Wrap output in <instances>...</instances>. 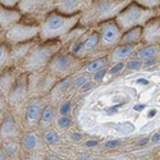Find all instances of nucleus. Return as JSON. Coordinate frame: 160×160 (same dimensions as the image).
<instances>
[{"label": "nucleus", "instance_id": "f257e3e1", "mask_svg": "<svg viewBox=\"0 0 160 160\" xmlns=\"http://www.w3.org/2000/svg\"><path fill=\"white\" fill-rule=\"evenodd\" d=\"M132 0H92L90 7L81 14L79 24L87 28H95L102 22L118 17Z\"/></svg>", "mask_w": 160, "mask_h": 160}, {"label": "nucleus", "instance_id": "f03ea898", "mask_svg": "<svg viewBox=\"0 0 160 160\" xmlns=\"http://www.w3.org/2000/svg\"><path fill=\"white\" fill-rule=\"evenodd\" d=\"M81 14L65 16L54 10L49 13L46 18L40 23V41H54L60 40L65 33H68L73 27L79 24Z\"/></svg>", "mask_w": 160, "mask_h": 160}, {"label": "nucleus", "instance_id": "7ed1b4c3", "mask_svg": "<svg viewBox=\"0 0 160 160\" xmlns=\"http://www.w3.org/2000/svg\"><path fill=\"white\" fill-rule=\"evenodd\" d=\"M63 49V44L60 40H54V41H40L30 54L27 55L21 65V69L23 72L40 73L46 71L50 60L54 58L57 52Z\"/></svg>", "mask_w": 160, "mask_h": 160}, {"label": "nucleus", "instance_id": "20e7f679", "mask_svg": "<svg viewBox=\"0 0 160 160\" xmlns=\"http://www.w3.org/2000/svg\"><path fill=\"white\" fill-rule=\"evenodd\" d=\"M155 16H156L155 9H148L135 2H131L118 14V17L115 18V22L119 26V28L123 32H126L135 27H143Z\"/></svg>", "mask_w": 160, "mask_h": 160}, {"label": "nucleus", "instance_id": "39448f33", "mask_svg": "<svg viewBox=\"0 0 160 160\" xmlns=\"http://www.w3.org/2000/svg\"><path fill=\"white\" fill-rule=\"evenodd\" d=\"M85 64H86V60L73 57L71 52H68V50L63 48L50 60L46 71L52 76H55L58 79H62L65 77L76 76L77 73L82 71Z\"/></svg>", "mask_w": 160, "mask_h": 160}, {"label": "nucleus", "instance_id": "423d86ee", "mask_svg": "<svg viewBox=\"0 0 160 160\" xmlns=\"http://www.w3.org/2000/svg\"><path fill=\"white\" fill-rule=\"evenodd\" d=\"M17 9L24 21L40 24L49 13L55 10V0H21Z\"/></svg>", "mask_w": 160, "mask_h": 160}, {"label": "nucleus", "instance_id": "0eeeda50", "mask_svg": "<svg viewBox=\"0 0 160 160\" xmlns=\"http://www.w3.org/2000/svg\"><path fill=\"white\" fill-rule=\"evenodd\" d=\"M40 33V26L37 23H31L27 21H19L13 24L4 32V41L8 45H17L22 42L37 40Z\"/></svg>", "mask_w": 160, "mask_h": 160}, {"label": "nucleus", "instance_id": "6e6552de", "mask_svg": "<svg viewBox=\"0 0 160 160\" xmlns=\"http://www.w3.org/2000/svg\"><path fill=\"white\" fill-rule=\"evenodd\" d=\"M96 31L99 32L100 41H101V48L105 51H110L113 48L121 44V40L123 36V31L119 28L115 19L106 21L96 26Z\"/></svg>", "mask_w": 160, "mask_h": 160}, {"label": "nucleus", "instance_id": "1a4fd4ad", "mask_svg": "<svg viewBox=\"0 0 160 160\" xmlns=\"http://www.w3.org/2000/svg\"><path fill=\"white\" fill-rule=\"evenodd\" d=\"M30 95V74L27 72H21L16 83L13 85L8 94V102L10 105H17L27 100Z\"/></svg>", "mask_w": 160, "mask_h": 160}, {"label": "nucleus", "instance_id": "9d476101", "mask_svg": "<svg viewBox=\"0 0 160 160\" xmlns=\"http://www.w3.org/2000/svg\"><path fill=\"white\" fill-rule=\"evenodd\" d=\"M46 106V102L44 101L42 98H32L30 99L27 106H26V112H24V123L26 127L33 129L38 126L41 114Z\"/></svg>", "mask_w": 160, "mask_h": 160}, {"label": "nucleus", "instance_id": "9b49d317", "mask_svg": "<svg viewBox=\"0 0 160 160\" xmlns=\"http://www.w3.org/2000/svg\"><path fill=\"white\" fill-rule=\"evenodd\" d=\"M92 0H55V10L65 16H76L90 7Z\"/></svg>", "mask_w": 160, "mask_h": 160}, {"label": "nucleus", "instance_id": "f8f14e48", "mask_svg": "<svg viewBox=\"0 0 160 160\" xmlns=\"http://www.w3.org/2000/svg\"><path fill=\"white\" fill-rule=\"evenodd\" d=\"M141 45H129V44H119L113 48L108 52V62L109 65L119 63V62H127L129 58L136 55V52Z\"/></svg>", "mask_w": 160, "mask_h": 160}, {"label": "nucleus", "instance_id": "ddd939ff", "mask_svg": "<svg viewBox=\"0 0 160 160\" xmlns=\"http://www.w3.org/2000/svg\"><path fill=\"white\" fill-rule=\"evenodd\" d=\"M38 42H40V38L32 40V41H27V42H22V44H17V45H12L10 46L12 65L17 67V68H21L23 60L27 58V55Z\"/></svg>", "mask_w": 160, "mask_h": 160}, {"label": "nucleus", "instance_id": "4468645a", "mask_svg": "<svg viewBox=\"0 0 160 160\" xmlns=\"http://www.w3.org/2000/svg\"><path fill=\"white\" fill-rule=\"evenodd\" d=\"M142 44L160 45V18L155 16L142 27Z\"/></svg>", "mask_w": 160, "mask_h": 160}, {"label": "nucleus", "instance_id": "2eb2a0df", "mask_svg": "<svg viewBox=\"0 0 160 160\" xmlns=\"http://www.w3.org/2000/svg\"><path fill=\"white\" fill-rule=\"evenodd\" d=\"M23 16L17 8H7L0 5V28L7 31L13 24L22 21Z\"/></svg>", "mask_w": 160, "mask_h": 160}, {"label": "nucleus", "instance_id": "dca6fc26", "mask_svg": "<svg viewBox=\"0 0 160 160\" xmlns=\"http://www.w3.org/2000/svg\"><path fill=\"white\" fill-rule=\"evenodd\" d=\"M19 73H18V68L16 69V68H10V67L0 73V95L8 96L13 85L16 83Z\"/></svg>", "mask_w": 160, "mask_h": 160}, {"label": "nucleus", "instance_id": "f3484780", "mask_svg": "<svg viewBox=\"0 0 160 160\" xmlns=\"http://www.w3.org/2000/svg\"><path fill=\"white\" fill-rule=\"evenodd\" d=\"M57 114H58V110L54 105H50V104H46L45 109L41 114V118H40V122H38V127L41 129H49L52 124L55 123V119H57Z\"/></svg>", "mask_w": 160, "mask_h": 160}, {"label": "nucleus", "instance_id": "a211bd4d", "mask_svg": "<svg viewBox=\"0 0 160 160\" xmlns=\"http://www.w3.org/2000/svg\"><path fill=\"white\" fill-rule=\"evenodd\" d=\"M21 146L26 151H35L41 148V137L37 135L36 131H30L22 137Z\"/></svg>", "mask_w": 160, "mask_h": 160}, {"label": "nucleus", "instance_id": "6ab92c4d", "mask_svg": "<svg viewBox=\"0 0 160 160\" xmlns=\"http://www.w3.org/2000/svg\"><path fill=\"white\" fill-rule=\"evenodd\" d=\"M72 86H73V76L62 78L57 82V85L52 87V90L50 91V95L54 99H60L72 88Z\"/></svg>", "mask_w": 160, "mask_h": 160}, {"label": "nucleus", "instance_id": "aec40b11", "mask_svg": "<svg viewBox=\"0 0 160 160\" xmlns=\"http://www.w3.org/2000/svg\"><path fill=\"white\" fill-rule=\"evenodd\" d=\"M90 28L85 27V26H81V24H77L76 27H73L68 33H65L62 38H60V42L63 44V48H67L68 45H71L72 42L77 41L78 38H81Z\"/></svg>", "mask_w": 160, "mask_h": 160}, {"label": "nucleus", "instance_id": "412c9836", "mask_svg": "<svg viewBox=\"0 0 160 160\" xmlns=\"http://www.w3.org/2000/svg\"><path fill=\"white\" fill-rule=\"evenodd\" d=\"M108 67H109V62H108V57L105 55V57H100V58L87 60L81 72H85L87 74H92V73L98 72L99 69L108 68Z\"/></svg>", "mask_w": 160, "mask_h": 160}, {"label": "nucleus", "instance_id": "4be33fe9", "mask_svg": "<svg viewBox=\"0 0 160 160\" xmlns=\"http://www.w3.org/2000/svg\"><path fill=\"white\" fill-rule=\"evenodd\" d=\"M121 44L142 45V27H135L123 32Z\"/></svg>", "mask_w": 160, "mask_h": 160}, {"label": "nucleus", "instance_id": "5701e85b", "mask_svg": "<svg viewBox=\"0 0 160 160\" xmlns=\"http://www.w3.org/2000/svg\"><path fill=\"white\" fill-rule=\"evenodd\" d=\"M16 129H17V123L14 121L13 115L8 114L4 121L0 126V135H2L3 138H10L16 135Z\"/></svg>", "mask_w": 160, "mask_h": 160}, {"label": "nucleus", "instance_id": "b1692460", "mask_svg": "<svg viewBox=\"0 0 160 160\" xmlns=\"http://www.w3.org/2000/svg\"><path fill=\"white\" fill-rule=\"evenodd\" d=\"M12 65V54H10V45L5 41L0 42V73L5 71Z\"/></svg>", "mask_w": 160, "mask_h": 160}, {"label": "nucleus", "instance_id": "393cba45", "mask_svg": "<svg viewBox=\"0 0 160 160\" xmlns=\"http://www.w3.org/2000/svg\"><path fill=\"white\" fill-rule=\"evenodd\" d=\"M156 55H160V45H146V44H142L138 48L137 52H136V57H138L142 60L156 57Z\"/></svg>", "mask_w": 160, "mask_h": 160}, {"label": "nucleus", "instance_id": "a878e982", "mask_svg": "<svg viewBox=\"0 0 160 160\" xmlns=\"http://www.w3.org/2000/svg\"><path fill=\"white\" fill-rule=\"evenodd\" d=\"M42 140L45 143L48 145H58L60 143V135L55 131V129H45L42 133Z\"/></svg>", "mask_w": 160, "mask_h": 160}, {"label": "nucleus", "instance_id": "bb28decb", "mask_svg": "<svg viewBox=\"0 0 160 160\" xmlns=\"http://www.w3.org/2000/svg\"><path fill=\"white\" fill-rule=\"evenodd\" d=\"M143 67V60L140 59L138 57L133 55L132 58H129L126 62V71L128 72H136V71H141Z\"/></svg>", "mask_w": 160, "mask_h": 160}, {"label": "nucleus", "instance_id": "cd10ccee", "mask_svg": "<svg viewBox=\"0 0 160 160\" xmlns=\"http://www.w3.org/2000/svg\"><path fill=\"white\" fill-rule=\"evenodd\" d=\"M55 124L58 128L60 129H68L72 127L73 124V119L69 117V115H59L57 119H55Z\"/></svg>", "mask_w": 160, "mask_h": 160}, {"label": "nucleus", "instance_id": "c85d7f7f", "mask_svg": "<svg viewBox=\"0 0 160 160\" xmlns=\"http://www.w3.org/2000/svg\"><path fill=\"white\" fill-rule=\"evenodd\" d=\"M88 74L82 72V73H78L76 77H73V86H72V90H79L87 81H88Z\"/></svg>", "mask_w": 160, "mask_h": 160}, {"label": "nucleus", "instance_id": "c756f323", "mask_svg": "<svg viewBox=\"0 0 160 160\" xmlns=\"http://www.w3.org/2000/svg\"><path fill=\"white\" fill-rule=\"evenodd\" d=\"M124 71H126V62H119V63L109 65L108 74L109 76H117V74H121Z\"/></svg>", "mask_w": 160, "mask_h": 160}, {"label": "nucleus", "instance_id": "7c9ffc66", "mask_svg": "<svg viewBox=\"0 0 160 160\" xmlns=\"http://www.w3.org/2000/svg\"><path fill=\"white\" fill-rule=\"evenodd\" d=\"M132 2H135L148 9H158L160 7V0H132Z\"/></svg>", "mask_w": 160, "mask_h": 160}, {"label": "nucleus", "instance_id": "2f4dec72", "mask_svg": "<svg viewBox=\"0 0 160 160\" xmlns=\"http://www.w3.org/2000/svg\"><path fill=\"white\" fill-rule=\"evenodd\" d=\"M159 64H160V55H156V57H152L149 59H145L142 69H150V68H154V67H156Z\"/></svg>", "mask_w": 160, "mask_h": 160}, {"label": "nucleus", "instance_id": "473e14b6", "mask_svg": "<svg viewBox=\"0 0 160 160\" xmlns=\"http://www.w3.org/2000/svg\"><path fill=\"white\" fill-rule=\"evenodd\" d=\"M71 110H72V104H71V101H64V102L60 105L58 113H59V115H69Z\"/></svg>", "mask_w": 160, "mask_h": 160}, {"label": "nucleus", "instance_id": "72a5a7b5", "mask_svg": "<svg viewBox=\"0 0 160 160\" xmlns=\"http://www.w3.org/2000/svg\"><path fill=\"white\" fill-rule=\"evenodd\" d=\"M109 68V67H108ZM108 68H102V69H99L98 72H95V73H92V81L94 82H98V81H102V78L108 74Z\"/></svg>", "mask_w": 160, "mask_h": 160}, {"label": "nucleus", "instance_id": "f704fd0d", "mask_svg": "<svg viewBox=\"0 0 160 160\" xmlns=\"http://www.w3.org/2000/svg\"><path fill=\"white\" fill-rule=\"evenodd\" d=\"M19 2L21 0H0V5L7 8H17Z\"/></svg>", "mask_w": 160, "mask_h": 160}, {"label": "nucleus", "instance_id": "c9c22d12", "mask_svg": "<svg viewBox=\"0 0 160 160\" xmlns=\"http://www.w3.org/2000/svg\"><path fill=\"white\" fill-rule=\"evenodd\" d=\"M121 145H122V141H121V140H109V141H106L105 148H106V149H109V150H112V149H117V148H119Z\"/></svg>", "mask_w": 160, "mask_h": 160}, {"label": "nucleus", "instance_id": "e433bc0d", "mask_svg": "<svg viewBox=\"0 0 160 160\" xmlns=\"http://www.w3.org/2000/svg\"><path fill=\"white\" fill-rule=\"evenodd\" d=\"M92 88H94V81H92V79H88V81L78 90V92H79V94H85V92H87V91H90Z\"/></svg>", "mask_w": 160, "mask_h": 160}, {"label": "nucleus", "instance_id": "4c0bfd02", "mask_svg": "<svg viewBox=\"0 0 160 160\" xmlns=\"http://www.w3.org/2000/svg\"><path fill=\"white\" fill-rule=\"evenodd\" d=\"M160 142V129L155 131L150 136V145H158Z\"/></svg>", "mask_w": 160, "mask_h": 160}, {"label": "nucleus", "instance_id": "58836bf2", "mask_svg": "<svg viewBox=\"0 0 160 160\" xmlns=\"http://www.w3.org/2000/svg\"><path fill=\"white\" fill-rule=\"evenodd\" d=\"M71 140L73 142H79V141L83 140V135L82 133H79V132H72L71 133Z\"/></svg>", "mask_w": 160, "mask_h": 160}, {"label": "nucleus", "instance_id": "ea45409f", "mask_svg": "<svg viewBox=\"0 0 160 160\" xmlns=\"http://www.w3.org/2000/svg\"><path fill=\"white\" fill-rule=\"evenodd\" d=\"M136 145H137V146H140V148H145V146L150 145V136H146V137H143V138L138 140V141L136 142Z\"/></svg>", "mask_w": 160, "mask_h": 160}, {"label": "nucleus", "instance_id": "a19ab883", "mask_svg": "<svg viewBox=\"0 0 160 160\" xmlns=\"http://www.w3.org/2000/svg\"><path fill=\"white\" fill-rule=\"evenodd\" d=\"M99 145V141L98 140H87L86 142H85V146L86 148H95V146H98Z\"/></svg>", "mask_w": 160, "mask_h": 160}, {"label": "nucleus", "instance_id": "79ce46f5", "mask_svg": "<svg viewBox=\"0 0 160 160\" xmlns=\"http://www.w3.org/2000/svg\"><path fill=\"white\" fill-rule=\"evenodd\" d=\"M155 10H156V16H158V17L160 18V7H159L158 9H155Z\"/></svg>", "mask_w": 160, "mask_h": 160}, {"label": "nucleus", "instance_id": "37998d69", "mask_svg": "<svg viewBox=\"0 0 160 160\" xmlns=\"http://www.w3.org/2000/svg\"><path fill=\"white\" fill-rule=\"evenodd\" d=\"M100 160H112V159H100Z\"/></svg>", "mask_w": 160, "mask_h": 160}, {"label": "nucleus", "instance_id": "c03bdc74", "mask_svg": "<svg viewBox=\"0 0 160 160\" xmlns=\"http://www.w3.org/2000/svg\"><path fill=\"white\" fill-rule=\"evenodd\" d=\"M155 160H160V159H155Z\"/></svg>", "mask_w": 160, "mask_h": 160}]
</instances>
